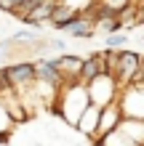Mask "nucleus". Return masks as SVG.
I'll return each instance as SVG.
<instances>
[{"mask_svg":"<svg viewBox=\"0 0 144 146\" xmlns=\"http://www.w3.org/2000/svg\"><path fill=\"white\" fill-rule=\"evenodd\" d=\"M91 104L88 101V93H86V82L75 80V82H62L56 90V109L59 114H62L64 122H70L75 127V122H78L80 111L86 109Z\"/></svg>","mask_w":144,"mask_h":146,"instance_id":"f257e3e1","label":"nucleus"},{"mask_svg":"<svg viewBox=\"0 0 144 146\" xmlns=\"http://www.w3.org/2000/svg\"><path fill=\"white\" fill-rule=\"evenodd\" d=\"M117 90H120V85H117V80L109 72H101L96 74L94 80L86 82V93H88V101L94 106H104V104H112V101L117 98Z\"/></svg>","mask_w":144,"mask_h":146,"instance_id":"f03ea898","label":"nucleus"},{"mask_svg":"<svg viewBox=\"0 0 144 146\" xmlns=\"http://www.w3.org/2000/svg\"><path fill=\"white\" fill-rule=\"evenodd\" d=\"M115 104L120 106V114H123V117L144 119V93H141V85H136V82L120 85Z\"/></svg>","mask_w":144,"mask_h":146,"instance_id":"7ed1b4c3","label":"nucleus"},{"mask_svg":"<svg viewBox=\"0 0 144 146\" xmlns=\"http://www.w3.org/2000/svg\"><path fill=\"white\" fill-rule=\"evenodd\" d=\"M112 130L120 138H99L104 146H115V143H125V146H141L144 143V122L133 117H123Z\"/></svg>","mask_w":144,"mask_h":146,"instance_id":"20e7f679","label":"nucleus"},{"mask_svg":"<svg viewBox=\"0 0 144 146\" xmlns=\"http://www.w3.org/2000/svg\"><path fill=\"white\" fill-rule=\"evenodd\" d=\"M3 74H5V82L11 85L13 90H21L24 85L35 77V64H32V61H16L11 66H5Z\"/></svg>","mask_w":144,"mask_h":146,"instance_id":"39448f33","label":"nucleus"},{"mask_svg":"<svg viewBox=\"0 0 144 146\" xmlns=\"http://www.w3.org/2000/svg\"><path fill=\"white\" fill-rule=\"evenodd\" d=\"M123 119V114H120V106L115 104H104V106H99V119H96V133H94V141H99L101 135H107L112 127L117 125Z\"/></svg>","mask_w":144,"mask_h":146,"instance_id":"423d86ee","label":"nucleus"},{"mask_svg":"<svg viewBox=\"0 0 144 146\" xmlns=\"http://www.w3.org/2000/svg\"><path fill=\"white\" fill-rule=\"evenodd\" d=\"M62 32H67V35L75 37V40H88V37H94V35H96V29H94V19H91L86 11L78 13V16H75V19L67 24Z\"/></svg>","mask_w":144,"mask_h":146,"instance_id":"0eeeda50","label":"nucleus"},{"mask_svg":"<svg viewBox=\"0 0 144 146\" xmlns=\"http://www.w3.org/2000/svg\"><path fill=\"white\" fill-rule=\"evenodd\" d=\"M54 64H56V69H59V74H62V80H64V82H75V80L80 77V64H83V58H80V56L62 53L59 58H54Z\"/></svg>","mask_w":144,"mask_h":146,"instance_id":"6e6552de","label":"nucleus"},{"mask_svg":"<svg viewBox=\"0 0 144 146\" xmlns=\"http://www.w3.org/2000/svg\"><path fill=\"white\" fill-rule=\"evenodd\" d=\"M101 72H107L104 53H94V56L83 58V64H80V77H78V80H80V82H88V80H94L96 74H101Z\"/></svg>","mask_w":144,"mask_h":146,"instance_id":"1a4fd4ad","label":"nucleus"},{"mask_svg":"<svg viewBox=\"0 0 144 146\" xmlns=\"http://www.w3.org/2000/svg\"><path fill=\"white\" fill-rule=\"evenodd\" d=\"M96 119H99V106L88 104L86 109L80 111V117H78V122H75V127H78L83 135H88V138L94 141V133H96Z\"/></svg>","mask_w":144,"mask_h":146,"instance_id":"9d476101","label":"nucleus"},{"mask_svg":"<svg viewBox=\"0 0 144 146\" xmlns=\"http://www.w3.org/2000/svg\"><path fill=\"white\" fill-rule=\"evenodd\" d=\"M75 16H78V11L75 8H70V5H64V3H56L54 0V8H51V16H48V21L54 24L56 29H64L67 24H70Z\"/></svg>","mask_w":144,"mask_h":146,"instance_id":"9b49d317","label":"nucleus"},{"mask_svg":"<svg viewBox=\"0 0 144 146\" xmlns=\"http://www.w3.org/2000/svg\"><path fill=\"white\" fill-rule=\"evenodd\" d=\"M35 77H40V80H46V82H54V85L64 82L59 69H56V64H54V58H40L35 64Z\"/></svg>","mask_w":144,"mask_h":146,"instance_id":"f8f14e48","label":"nucleus"},{"mask_svg":"<svg viewBox=\"0 0 144 146\" xmlns=\"http://www.w3.org/2000/svg\"><path fill=\"white\" fill-rule=\"evenodd\" d=\"M51 8H54V0H40V3L32 8V11L24 16V24H32V27H40L43 21H48V16H51Z\"/></svg>","mask_w":144,"mask_h":146,"instance_id":"ddd939ff","label":"nucleus"},{"mask_svg":"<svg viewBox=\"0 0 144 146\" xmlns=\"http://www.w3.org/2000/svg\"><path fill=\"white\" fill-rule=\"evenodd\" d=\"M104 45H107V48H125V45H128V35H125L123 29L109 32V35H107V40H104Z\"/></svg>","mask_w":144,"mask_h":146,"instance_id":"4468645a","label":"nucleus"},{"mask_svg":"<svg viewBox=\"0 0 144 146\" xmlns=\"http://www.w3.org/2000/svg\"><path fill=\"white\" fill-rule=\"evenodd\" d=\"M13 119H11V114H8V109H5V104H3V98H0V133H11L13 130Z\"/></svg>","mask_w":144,"mask_h":146,"instance_id":"2eb2a0df","label":"nucleus"},{"mask_svg":"<svg viewBox=\"0 0 144 146\" xmlns=\"http://www.w3.org/2000/svg\"><path fill=\"white\" fill-rule=\"evenodd\" d=\"M13 42H32V40H38V32H29V29H21V32H16V35L11 37Z\"/></svg>","mask_w":144,"mask_h":146,"instance_id":"dca6fc26","label":"nucleus"},{"mask_svg":"<svg viewBox=\"0 0 144 146\" xmlns=\"http://www.w3.org/2000/svg\"><path fill=\"white\" fill-rule=\"evenodd\" d=\"M16 5H19V0H0V11H5V13H13Z\"/></svg>","mask_w":144,"mask_h":146,"instance_id":"f3484780","label":"nucleus"},{"mask_svg":"<svg viewBox=\"0 0 144 146\" xmlns=\"http://www.w3.org/2000/svg\"><path fill=\"white\" fill-rule=\"evenodd\" d=\"M48 45L54 48V50H67V40H62V37H54V40H48Z\"/></svg>","mask_w":144,"mask_h":146,"instance_id":"a211bd4d","label":"nucleus"},{"mask_svg":"<svg viewBox=\"0 0 144 146\" xmlns=\"http://www.w3.org/2000/svg\"><path fill=\"white\" fill-rule=\"evenodd\" d=\"M0 143H11V133H0Z\"/></svg>","mask_w":144,"mask_h":146,"instance_id":"6ab92c4d","label":"nucleus"},{"mask_svg":"<svg viewBox=\"0 0 144 146\" xmlns=\"http://www.w3.org/2000/svg\"><path fill=\"white\" fill-rule=\"evenodd\" d=\"M0 13H3V11H0Z\"/></svg>","mask_w":144,"mask_h":146,"instance_id":"aec40b11","label":"nucleus"}]
</instances>
